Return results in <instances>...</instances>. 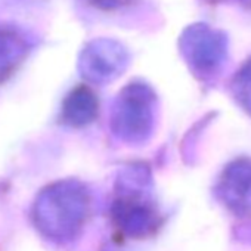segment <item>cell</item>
<instances>
[{
  "mask_svg": "<svg viewBox=\"0 0 251 251\" xmlns=\"http://www.w3.org/2000/svg\"><path fill=\"white\" fill-rule=\"evenodd\" d=\"M230 89L238 105L251 115V58H248L235 73Z\"/></svg>",
  "mask_w": 251,
  "mask_h": 251,
  "instance_id": "9",
  "label": "cell"
},
{
  "mask_svg": "<svg viewBox=\"0 0 251 251\" xmlns=\"http://www.w3.org/2000/svg\"><path fill=\"white\" fill-rule=\"evenodd\" d=\"M99 112V102L95 92L87 86L74 87L64 99L61 117L70 127H86Z\"/></svg>",
  "mask_w": 251,
  "mask_h": 251,
  "instance_id": "7",
  "label": "cell"
},
{
  "mask_svg": "<svg viewBox=\"0 0 251 251\" xmlns=\"http://www.w3.org/2000/svg\"><path fill=\"white\" fill-rule=\"evenodd\" d=\"M227 36L207 24L197 23L186 27L179 37V50L200 78H210L220 71L227 58Z\"/></svg>",
  "mask_w": 251,
  "mask_h": 251,
  "instance_id": "4",
  "label": "cell"
},
{
  "mask_svg": "<svg viewBox=\"0 0 251 251\" xmlns=\"http://www.w3.org/2000/svg\"><path fill=\"white\" fill-rule=\"evenodd\" d=\"M130 62L129 50L117 40L95 39L89 42L78 56L80 75L93 84H108L127 70Z\"/></svg>",
  "mask_w": 251,
  "mask_h": 251,
  "instance_id": "5",
  "label": "cell"
},
{
  "mask_svg": "<svg viewBox=\"0 0 251 251\" xmlns=\"http://www.w3.org/2000/svg\"><path fill=\"white\" fill-rule=\"evenodd\" d=\"M130 0H93V3L100 6L102 9H114V8H120L127 5Z\"/></svg>",
  "mask_w": 251,
  "mask_h": 251,
  "instance_id": "10",
  "label": "cell"
},
{
  "mask_svg": "<svg viewBox=\"0 0 251 251\" xmlns=\"http://www.w3.org/2000/svg\"><path fill=\"white\" fill-rule=\"evenodd\" d=\"M214 194L236 216L251 213V158L239 157L230 161L220 173Z\"/></svg>",
  "mask_w": 251,
  "mask_h": 251,
  "instance_id": "6",
  "label": "cell"
},
{
  "mask_svg": "<svg viewBox=\"0 0 251 251\" xmlns=\"http://www.w3.org/2000/svg\"><path fill=\"white\" fill-rule=\"evenodd\" d=\"M90 195L77 179H62L43 188L34 200L31 219L39 233L53 244L75 239L89 216Z\"/></svg>",
  "mask_w": 251,
  "mask_h": 251,
  "instance_id": "2",
  "label": "cell"
},
{
  "mask_svg": "<svg viewBox=\"0 0 251 251\" xmlns=\"http://www.w3.org/2000/svg\"><path fill=\"white\" fill-rule=\"evenodd\" d=\"M30 50V42L18 31L0 28V83L8 80Z\"/></svg>",
  "mask_w": 251,
  "mask_h": 251,
  "instance_id": "8",
  "label": "cell"
},
{
  "mask_svg": "<svg viewBox=\"0 0 251 251\" xmlns=\"http://www.w3.org/2000/svg\"><path fill=\"white\" fill-rule=\"evenodd\" d=\"M157 112L158 98L155 90L148 83L135 80L126 84L112 102L111 133L123 144L144 145L155 132Z\"/></svg>",
  "mask_w": 251,
  "mask_h": 251,
  "instance_id": "3",
  "label": "cell"
},
{
  "mask_svg": "<svg viewBox=\"0 0 251 251\" xmlns=\"http://www.w3.org/2000/svg\"><path fill=\"white\" fill-rule=\"evenodd\" d=\"M111 220L121 235L144 239L157 233L164 219L152 198V173L145 163L123 167L114 183Z\"/></svg>",
  "mask_w": 251,
  "mask_h": 251,
  "instance_id": "1",
  "label": "cell"
}]
</instances>
